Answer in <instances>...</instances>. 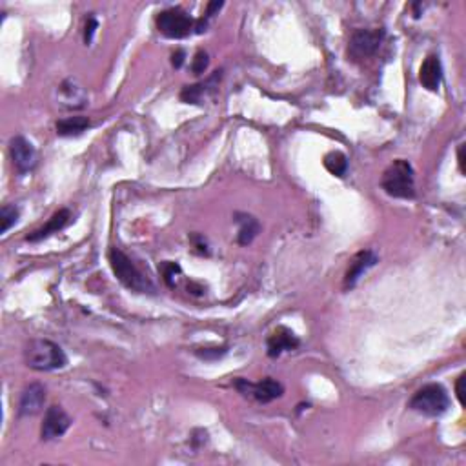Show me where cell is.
I'll return each mask as SVG.
<instances>
[{
    "label": "cell",
    "mask_w": 466,
    "mask_h": 466,
    "mask_svg": "<svg viewBox=\"0 0 466 466\" xmlns=\"http://www.w3.org/2000/svg\"><path fill=\"white\" fill-rule=\"evenodd\" d=\"M458 161H459V168H461V173H465V144H461V146H459Z\"/></svg>",
    "instance_id": "obj_26"
},
{
    "label": "cell",
    "mask_w": 466,
    "mask_h": 466,
    "mask_svg": "<svg viewBox=\"0 0 466 466\" xmlns=\"http://www.w3.org/2000/svg\"><path fill=\"white\" fill-rule=\"evenodd\" d=\"M46 401V388L39 382L26 386L18 401V415L32 417L41 412Z\"/></svg>",
    "instance_id": "obj_10"
},
{
    "label": "cell",
    "mask_w": 466,
    "mask_h": 466,
    "mask_svg": "<svg viewBox=\"0 0 466 466\" xmlns=\"http://www.w3.org/2000/svg\"><path fill=\"white\" fill-rule=\"evenodd\" d=\"M90 128V119L88 116H67L57 122V133L60 137H73L81 135Z\"/></svg>",
    "instance_id": "obj_15"
},
{
    "label": "cell",
    "mask_w": 466,
    "mask_h": 466,
    "mask_svg": "<svg viewBox=\"0 0 466 466\" xmlns=\"http://www.w3.org/2000/svg\"><path fill=\"white\" fill-rule=\"evenodd\" d=\"M419 79H421V84L425 86L426 90H439L441 81H443V67H441V60L437 55H430V57L422 62L421 72H419Z\"/></svg>",
    "instance_id": "obj_13"
},
{
    "label": "cell",
    "mask_w": 466,
    "mask_h": 466,
    "mask_svg": "<svg viewBox=\"0 0 466 466\" xmlns=\"http://www.w3.org/2000/svg\"><path fill=\"white\" fill-rule=\"evenodd\" d=\"M208 64H210V58H208V53L206 51H197V55H195V58H193L192 62V69L195 75H201V73L206 72Z\"/></svg>",
    "instance_id": "obj_21"
},
{
    "label": "cell",
    "mask_w": 466,
    "mask_h": 466,
    "mask_svg": "<svg viewBox=\"0 0 466 466\" xmlns=\"http://www.w3.org/2000/svg\"><path fill=\"white\" fill-rule=\"evenodd\" d=\"M109 265L113 268V274L116 275V279L124 284L126 288L137 291V293H153L155 286L152 284L146 275L140 272L137 266L133 265V260L130 257L122 253L121 250L113 248L109 251Z\"/></svg>",
    "instance_id": "obj_3"
},
{
    "label": "cell",
    "mask_w": 466,
    "mask_h": 466,
    "mask_svg": "<svg viewBox=\"0 0 466 466\" xmlns=\"http://www.w3.org/2000/svg\"><path fill=\"white\" fill-rule=\"evenodd\" d=\"M299 345V337L291 332V330H288L286 326L275 328L272 335L268 337V342H266V346H268V355L272 359L279 357V355L284 354V352L295 350Z\"/></svg>",
    "instance_id": "obj_11"
},
{
    "label": "cell",
    "mask_w": 466,
    "mask_h": 466,
    "mask_svg": "<svg viewBox=\"0 0 466 466\" xmlns=\"http://www.w3.org/2000/svg\"><path fill=\"white\" fill-rule=\"evenodd\" d=\"M97 29V20L93 17L88 18V22H86V32H84V42L86 44H90L91 39H93V33Z\"/></svg>",
    "instance_id": "obj_23"
},
{
    "label": "cell",
    "mask_w": 466,
    "mask_h": 466,
    "mask_svg": "<svg viewBox=\"0 0 466 466\" xmlns=\"http://www.w3.org/2000/svg\"><path fill=\"white\" fill-rule=\"evenodd\" d=\"M72 425V419L64 412V408L60 406H50L44 415V422H42L41 435L44 441H53L57 437H62Z\"/></svg>",
    "instance_id": "obj_9"
},
{
    "label": "cell",
    "mask_w": 466,
    "mask_h": 466,
    "mask_svg": "<svg viewBox=\"0 0 466 466\" xmlns=\"http://www.w3.org/2000/svg\"><path fill=\"white\" fill-rule=\"evenodd\" d=\"M385 32L382 29H359L352 35L348 46L350 57L354 58H368L375 55V51L381 48Z\"/></svg>",
    "instance_id": "obj_7"
},
{
    "label": "cell",
    "mask_w": 466,
    "mask_h": 466,
    "mask_svg": "<svg viewBox=\"0 0 466 466\" xmlns=\"http://www.w3.org/2000/svg\"><path fill=\"white\" fill-rule=\"evenodd\" d=\"M226 354V348H206L204 352L199 350L197 355L201 359H219Z\"/></svg>",
    "instance_id": "obj_22"
},
{
    "label": "cell",
    "mask_w": 466,
    "mask_h": 466,
    "mask_svg": "<svg viewBox=\"0 0 466 466\" xmlns=\"http://www.w3.org/2000/svg\"><path fill=\"white\" fill-rule=\"evenodd\" d=\"M462 386H465V373H462L458 379V382H455V394H458L459 403L465 404V388H462Z\"/></svg>",
    "instance_id": "obj_24"
},
{
    "label": "cell",
    "mask_w": 466,
    "mask_h": 466,
    "mask_svg": "<svg viewBox=\"0 0 466 466\" xmlns=\"http://www.w3.org/2000/svg\"><path fill=\"white\" fill-rule=\"evenodd\" d=\"M410 408L428 417L443 415L450 408L448 392L444 390L441 385H437V382L422 386L421 390H417L412 401H410Z\"/></svg>",
    "instance_id": "obj_4"
},
{
    "label": "cell",
    "mask_w": 466,
    "mask_h": 466,
    "mask_svg": "<svg viewBox=\"0 0 466 466\" xmlns=\"http://www.w3.org/2000/svg\"><path fill=\"white\" fill-rule=\"evenodd\" d=\"M69 219H72V213H69V210H58L57 213H55L53 217H51L48 222H46L42 228H39L36 232H33L32 235H27V241L29 242H36V241H42V239L50 237L51 233H58V229H62L64 226L69 222Z\"/></svg>",
    "instance_id": "obj_14"
},
{
    "label": "cell",
    "mask_w": 466,
    "mask_h": 466,
    "mask_svg": "<svg viewBox=\"0 0 466 466\" xmlns=\"http://www.w3.org/2000/svg\"><path fill=\"white\" fill-rule=\"evenodd\" d=\"M159 269H161L162 277H164V281H166L168 286H173L175 284L173 279H175V275L180 274V266L175 265V262H164V265H162Z\"/></svg>",
    "instance_id": "obj_20"
},
{
    "label": "cell",
    "mask_w": 466,
    "mask_h": 466,
    "mask_svg": "<svg viewBox=\"0 0 466 466\" xmlns=\"http://www.w3.org/2000/svg\"><path fill=\"white\" fill-rule=\"evenodd\" d=\"M239 217V225H241V229H239V244L242 246H246L250 244L253 239L257 237V233H259L260 226L257 222L255 217L251 215H237Z\"/></svg>",
    "instance_id": "obj_16"
},
{
    "label": "cell",
    "mask_w": 466,
    "mask_h": 466,
    "mask_svg": "<svg viewBox=\"0 0 466 466\" xmlns=\"http://www.w3.org/2000/svg\"><path fill=\"white\" fill-rule=\"evenodd\" d=\"M182 62H184V51L182 50L175 51L173 57H171V64H173L175 67H180L182 66Z\"/></svg>",
    "instance_id": "obj_25"
},
{
    "label": "cell",
    "mask_w": 466,
    "mask_h": 466,
    "mask_svg": "<svg viewBox=\"0 0 466 466\" xmlns=\"http://www.w3.org/2000/svg\"><path fill=\"white\" fill-rule=\"evenodd\" d=\"M9 155L18 173H27L36 166V149L24 137H13L9 142Z\"/></svg>",
    "instance_id": "obj_8"
},
{
    "label": "cell",
    "mask_w": 466,
    "mask_h": 466,
    "mask_svg": "<svg viewBox=\"0 0 466 466\" xmlns=\"http://www.w3.org/2000/svg\"><path fill=\"white\" fill-rule=\"evenodd\" d=\"M219 72L215 73V75L211 76L210 81L206 82V84H204V82H202V84H195V86H188V88H184L182 90V93H180V99L184 100V102H192V104H197V102H201L202 100V97H204V95H206V91L210 90V88H208V86H213L215 84V81L217 79H219Z\"/></svg>",
    "instance_id": "obj_17"
},
{
    "label": "cell",
    "mask_w": 466,
    "mask_h": 466,
    "mask_svg": "<svg viewBox=\"0 0 466 466\" xmlns=\"http://www.w3.org/2000/svg\"><path fill=\"white\" fill-rule=\"evenodd\" d=\"M381 186L390 197L395 199H413L415 197V177L410 162L394 161L382 173Z\"/></svg>",
    "instance_id": "obj_2"
},
{
    "label": "cell",
    "mask_w": 466,
    "mask_h": 466,
    "mask_svg": "<svg viewBox=\"0 0 466 466\" xmlns=\"http://www.w3.org/2000/svg\"><path fill=\"white\" fill-rule=\"evenodd\" d=\"M222 8V2H211V4H208V9H206V18L211 17L213 15V11H217V9Z\"/></svg>",
    "instance_id": "obj_27"
},
{
    "label": "cell",
    "mask_w": 466,
    "mask_h": 466,
    "mask_svg": "<svg viewBox=\"0 0 466 466\" xmlns=\"http://www.w3.org/2000/svg\"><path fill=\"white\" fill-rule=\"evenodd\" d=\"M377 265V255L373 251L366 250L361 251L355 255V259L352 260V265H350L348 272H346L345 277V290H352V288L357 284V281L366 274L368 269L373 268Z\"/></svg>",
    "instance_id": "obj_12"
},
{
    "label": "cell",
    "mask_w": 466,
    "mask_h": 466,
    "mask_svg": "<svg viewBox=\"0 0 466 466\" xmlns=\"http://www.w3.org/2000/svg\"><path fill=\"white\" fill-rule=\"evenodd\" d=\"M235 386H237V390L241 392L244 397H250V399L262 404L272 403V401L279 399V397L284 394L283 385L275 381V379H272V377H268V379L260 382H248L246 379H237Z\"/></svg>",
    "instance_id": "obj_6"
},
{
    "label": "cell",
    "mask_w": 466,
    "mask_h": 466,
    "mask_svg": "<svg viewBox=\"0 0 466 466\" xmlns=\"http://www.w3.org/2000/svg\"><path fill=\"white\" fill-rule=\"evenodd\" d=\"M18 208L17 206H4L2 211H0V217H2V233L8 232L11 226L15 225L18 220Z\"/></svg>",
    "instance_id": "obj_19"
},
{
    "label": "cell",
    "mask_w": 466,
    "mask_h": 466,
    "mask_svg": "<svg viewBox=\"0 0 466 466\" xmlns=\"http://www.w3.org/2000/svg\"><path fill=\"white\" fill-rule=\"evenodd\" d=\"M24 359H26L27 366L36 372L60 370L67 364L64 350L50 339H33L27 342L26 350H24Z\"/></svg>",
    "instance_id": "obj_1"
},
{
    "label": "cell",
    "mask_w": 466,
    "mask_h": 466,
    "mask_svg": "<svg viewBox=\"0 0 466 466\" xmlns=\"http://www.w3.org/2000/svg\"><path fill=\"white\" fill-rule=\"evenodd\" d=\"M159 32L168 39H184L193 29V18L182 9L171 8L162 11L157 17Z\"/></svg>",
    "instance_id": "obj_5"
},
{
    "label": "cell",
    "mask_w": 466,
    "mask_h": 466,
    "mask_svg": "<svg viewBox=\"0 0 466 466\" xmlns=\"http://www.w3.org/2000/svg\"><path fill=\"white\" fill-rule=\"evenodd\" d=\"M324 168L332 175H335V177H345L346 170H348V159L341 152L328 153L326 157H324Z\"/></svg>",
    "instance_id": "obj_18"
}]
</instances>
